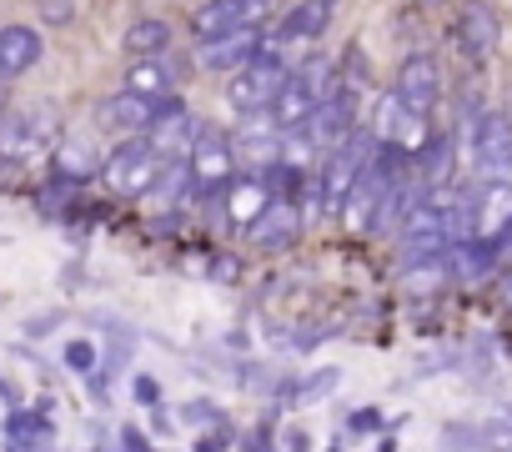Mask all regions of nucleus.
Listing matches in <instances>:
<instances>
[{"label": "nucleus", "instance_id": "nucleus-7", "mask_svg": "<svg viewBox=\"0 0 512 452\" xmlns=\"http://www.w3.org/2000/svg\"><path fill=\"white\" fill-rule=\"evenodd\" d=\"M297 232H302V206L292 196H272L246 226V237H251L256 252H287L297 242Z\"/></svg>", "mask_w": 512, "mask_h": 452}, {"label": "nucleus", "instance_id": "nucleus-18", "mask_svg": "<svg viewBox=\"0 0 512 452\" xmlns=\"http://www.w3.org/2000/svg\"><path fill=\"white\" fill-rule=\"evenodd\" d=\"M121 46H126V56H161V51L171 46V26L156 21V16H141V21L126 26Z\"/></svg>", "mask_w": 512, "mask_h": 452}, {"label": "nucleus", "instance_id": "nucleus-21", "mask_svg": "<svg viewBox=\"0 0 512 452\" xmlns=\"http://www.w3.org/2000/svg\"><path fill=\"white\" fill-rule=\"evenodd\" d=\"M66 367L71 372H96V347L91 342H71L66 347Z\"/></svg>", "mask_w": 512, "mask_h": 452}, {"label": "nucleus", "instance_id": "nucleus-13", "mask_svg": "<svg viewBox=\"0 0 512 452\" xmlns=\"http://www.w3.org/2000/svg\"><path fill=\"white\" fill-rule=\"evenodd\" d=\"M96 121L106 131H121V136H141L151 126V96H136V91H121V96H106L96 106Z\"/></svg>", "mask_w": 512, "mask_h": 452}, {"label": "nucleus", "instance_id": "nucleus-5", "mask_svg": "<svg viewBox=\"0 0 512 452\" xmlns=\"http://www.w3.org/2000/svg\"><path fill=\"white\" fill-rule=\"evenodd\" d=\"M392 96L402 101V111H412V116H432V106H437V96H442V66H437V56L412 51V56L397 66V86H392Z\"/></svg>", "mask_w": 512, "mask_h": 452}, {"label": "nucleus", "instance_id": "nucleus-10", "mask_svg": "<svg viewBox=\"0 0 512 452\" xmlns=\"http://www.w3.org/2000/svg\"><path fill=\"white\" fill-rule=\"evenodd\" d=\"M262 26H246V31H226V36H201V46H196V61L206 66V71H236V66H246L256 51H262Z\"/></svg>", "mask_w": 512, "mask_h": 452}, {"label": "nucleus", "instance_id": "nucleus-14", "mask_svg": "<svg viewBox=\"0 0 512 452\" xmlns=\"http://www.w3.org/2000/svg\"><path fill=\"white\" fill-rule=\"evenodd\" d=\"M221 201H226V221H231V226H251V216L272 201V191H267L262 171H256V176H241V181L231 176V181L221 186Z\"/></svg>", "mask_w": 512, "mask_h": 452}, {"label": "nucleus", "instance_id": "nucleus-26", "mask_svg": "<svg viewBox=\"0 0 512 452\" xmlns=\"http://www.w3.org/2000/svg\"><path fill=\"white\" fill-rule=\"evenodd\" d=\"M417 6H422V11H437V6H447V0H417Z\"/></svg>", "mask_w": 512, "mask_h": 452}, {"label": "nucleus", "instance_id": "nucleus-9", "mask_svg": "<svg viewBox=\"0 0 512 452\" xmlns=\"http://www.w3.org/2000/svg\"><path fill=\"white\" fill-rule=\"evenodd\" d=\"M267 16H272V0H206L191 16V31L196 36H226V31L262 26Z\"/></svg>", "mask_w": 512, "mask_h": 452}, {"label": "nucleus", "instance_id": "nucleus-8", "mask_svg": "<svg viewBox=\"0 0 512 452\" xmlns=\"http://www.w3.org/2000/svg\"><path fill=\"white\" fill-rule=\"evenodd\" d=\"M472 161L492 176L512 171V116L507 111H477L472 121Z\"/></svg>", "mask_w": 512, "mask_h": 452}, {"label": "nucleus", "instance_id": "nucleus-16", "mask_svg": "<svg viewBox=\"0 0 512 452\" xmlns=\"http://www.w3.org/2000/svg\"><path fill=\"white\" fill-rule=\"evenodd\" d=\"M6 442H11V447H51V442H56V427H51L46 412L16 407V412L6 417Z\"/></svg>", "mask_w": 512, "mask_h": 452}, {"label": "nucleus", "instance_id": "nucleus-6", "mask_svg": "<svg viewBox=\"0 0 512 452\" xmlns=\"http://www.w3.org/2000/svg\"><path fill=\"white\" fill-rule=\"evenodd\" d=\"M452 41H457V51H462L472 66L492 61V56H497V46H502V21H497V11L487 6V0H467V6L457 11Z\"/></svg>", "mask_w": 512, "mask_h": 452}, {"label": "nucleus", "instance_id": "nucleus-22", "mask_svg": "<svg viewBox=\"0 0 512 452\" xmlns=\"http://www.w3.org/2000/svg\"><path fill=\"white\" fill-rule=\"evenodd\" d=\"M186 422H211V427H231V422H226V412H221V407H211V402H186Z\"/></svg>", "mask_w": 512, "mask_h": 452}, {"label": "nucleus", "instance_id": "nucleus-3", "mask_svg": "<svg viewBox=\"0 0 512 452\" xmlns=\"http://www.w3.org/2000/svg\"><path fill=\"white\" fill-rule=\"evenodd\" d=\"M186 176H191V196H221V186L236 176V146L211 126H196L186 146Z\"/></svg>", "mask_w": 512, "mask_h": 452}, {"label": "nucleus", "instance_id": "nucleus-24", "mask_svg": "<svg viewBox=\"0 0 512 452\" xmlns=\"http://www.w3.org/2000/svg\"><path fill=\"white\" fill-rule=\"evenodd\" d=\"M136 402H146V407H156V402H161V382L141 372V377H136Z\"/></svg>", "mask_w": 512, "mask_h": 452}, {"label": "nucleus", "instance_id": "nucleus-1", "mask_svg": "<svg viewBox=\"0 0 512 452\" xmlns=\"http://www.w3.org/2000/svg\"><path fill=\"white\" fill-rule=\"evenodd\" d=\"M327 81H332V66H327V61H307V66H297V71L287 66V76H282V86H277V96L267 101L262 116H267L277 131H302V126L312 121V111H317Z\"/></svg>", "mask_w": 512, "mask_h": 452}, {"label": "nucleus", "instance_id": "nucleus-4", "mask_svg": "<svg viewBox=\"0 0 512 452\" xmlns=\"http://www.w3.org/2000/svg\"><path fill=\"white\" fill-rule=\"evenodd\" d=\"M161 151L146 141V136H131L126 146H116V156L111 161H101V186L111 191V196H141L151 181H156V171H161Z\"/></svg>", "mask_w": 512, "mask_h": 452}, {"label": "nucleus", "instance_id": "nucleus-19", "mask_svg": "<svg viewBox=\"0 0 512 452\" xmlns=\"http://www.w3.org/2000/svg\"><path fill=\"white\" fill-rule=\"evenodd\" d=\"M101 171V161H96V151L91 146H81V141H66V146H56V176L61 181H86V176H96Z\"/></svg>", "mask_w": 512, "mask_h": 452}, {"label": "nucleus", "instance_id": "nucleus-12", "mask_svg": "<svg viewBox=\"0 0 512 452\" xmlns=\"http://www.w3.org/2000/svg\"><path fill=\"white\" fill-rule=\"evenodd\" d=\"M51 126L36 116H0V156L6 161H31L36 151H46Z\"/></svg>", "mask_w": 512, "mask_h": 452}, {"label": "nucleus", "instance_id": "nucleus-23", "mask_svg": "<svg viewBox=\"0 0 512 452\" xmlns=\"http://www.w3.org/2000/svg\"><path fill=\"white\" fill-rule=\"evenodd\" d=\"M377 427H382V412H377V407H362V412L347 417V432H352V437H367V432H377Z\"/></svg>", "mask_w": 512, "mask_h": 452}, {"label": "nucleus", "instance_id": "nucleus-20", "mask_svg": "<svg viewBox=\"0 0 512 452\" xmlns=\"http://www.w3.org/2000/svg\"><path fill=\"white\" fill-rule=\"evenodd\" d=\"M337 382H342V372H337V367H322L317 377L302 382V392H292V402H322V397L337 392Z\"/></svg>", "mask_w": 512, "mask_h": 452}, {"label": "nucleus", "instance_id": "nucleus-2", "mask_svg": "<svg viewBox=\"0 0 512 452\" xmlns=\"http://www.w3.org/2000/svg\"><path fill=\"white\" fill-rule=\"evenodd\" d=\"M282 76H287V56H282V41H277V46H267V41H262V51H256V56H251L246 66H236V71H231V86H226V106H231L236 116H262V111H267V101L277 96Z\"/></svg>", "mask_w": 512, "mask_h": 452}, {"label": "nucleus", "instance_id": "nucleus-15", "mask_svg": "<svg viewBox=\"0 0 512 452\" xmlns=\"http://www.w3.org/2000/svg\"><path fill=\"white\" fill-rule=\"evenodd\" d=\"M327 0H302V6H292L277 26V41H317L327 31Z\"/></svg>", "mask_w": 512, "mask_h": 452}, {"label": "nucleus", "instance_id": "nucleus-17", "mask_svg": "<svg viewBox=\"0 0 512 452\" xmlns=\"http://www.w3.org/2000/svg\"><path fill=\"white\" fill-rule=\"evenodd\" d=\"M126 91H136V96H166V91H176V71L161 56H136V66L126 71Z\"/></svg>", "mask_w": 512, "mask_h": 452}, {"label": "nucleus", "instance_id": "nucleus-25", "mask_svg": "<svg viewBox=\"0 0 512 452\" xmlns=\"http://www.w3.org/2000/svg\"><path fill=\"white\" fill-rule=\"evenodd\" d=\"M121 447H131V452H146L151 442H146V432H136V427H126V432H121Z\"/></svg>", "mask_w": 512, "mask_h": 452}, {"label": "nucleus", "instance_id": "nucleus-11", "mask_svg": "<svg viewBox=\"0 0 512 452\" xmlns=\"http://www.w3.org/2000/svg\"><path fill=\"white\" fill-rule=\"evenodd\" d=\"M41 56H46V41H41L36 26H0V76L6 81L41 66Z\"/></svg>", "mask_w": 512, "mask_h": 452}]
</instances>
